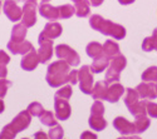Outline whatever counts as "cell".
I'll list each match as a JSON object with an SVG mask.
<instances>
[{
	"label": "cell",
	"instance_id": "ee69618b",
	"mask_svg": "<svg viewBox=\"0 0 157 139\" xmlns=\"http://www.w3.org/2000/svg\"><path fill=\"white\" fill-rule=\"evenodd\" d=\"M152 38H153V40H155V50L157 52V28L153 30V33H152Z\"/></svg>",
	"mask_w": 157,
	"mask_h": 139
},
{
	"label": "cell",
	"instance_id": "484cf974",
	"mask_svg": "<svg viewBox=\"0 0 157 139\" xmlns=\"http://www.w3.org/2000/svg\"><path fill=\"white\" fill-rule=\"evenodd\" d=\"M123 100H124L126 107L127 108H131L133 104H136L138 100H140V95H138V93H137L136 89H132V88H127L126 92H124Z\"/></svg>",
	"mask_w": 157,
	"mask_h": 139
},
{
	"label": "cell",
	"instance_id": "681fc988",
	"mask_svg": "<svg viewBox=\"0 0 157 139\" xmlns=\"http://www.w3.org/2000/svg\"><path fill=\"white\" fill-rule=\"evenodd\" d=\"M48 2H50V0H42V3H48Z\"/></svg>",
	"mask_w": 157,
	"mask_h": 139
},
{
	"label": "cell",
	"instance_id": "277c9868",
	"mask_svg": "<svg viewBox=\"0 0 157 139\" xmlns=\"http://www.w3.org/2000/svg\"><path fill=\"white\" fill-rule=\"evenodd\" d=\"M126 65H127V59L124 55L118 54L114 58H112L109 61V67L107 69V73H106L104 82L107 84L118 83V80L121 78V71L126 68Z\"/></svg>",
	"mask_w": 157,
	"mask_h": 139
},
{
	"label": "cell",
	"instance_id": "f1b7e54d",
	"mask_svg": "<svg viewBox=\"0 0 157 139\" xmlns=\"http://www.w3.org/2000/svg\"><path fill=\"white\" fill-rule=\"evenodd\" d=\"M141 78L143 82L157 83V67H150L142 73Z\"/></svg>",
	"mask_w": 157,
	"mask_h": 139
},
{
	"label": "cell",
	"instance_id": "11a10c76",
	"mask_svg": "<svg viewBox=\"0 0 157 139\" xmlns=\"http://www.w3.org/2000/svg\"><path fill=\"white\" fill-rule=\"evenodd\" d=\"M0 2H3V0H0Z\"/></svg>",
	"mask_w": 157,
	"mask_h": 139
},
{
	"label": "cell",
	"instance_id": "ba28073f",
	"mask_svg": "<svg viewBox=\"0 0 157 139\" xmlns=\"http://www.w3.org/2000/svg\"><path fill=\"white\" fill-rule=\"evenodd\" d=\"M36 3L35 2H28L23 5V16H21V24L27 28H32L36 23Z\"/></svg>",
	"mask_w": 157,
	"mask_h": 139
},
{
	"label": "cell",
	"instance_id": "30bf717a",
	"mask_svg": "<svg viewBox=\"0 0 157 139\" xmlns=\"http://www.w3.org/2000/svg\"><path fill=\"white\" fill-rule=\"evenodd\" d=\"M136 90L143 100H153L157 98V88L156 83L152 82H142L136 86Z\"/></svg>",
	"mask_w": 157,
	"mask_h": 139
},
{
	"label": "cell",
	"instance_id": "bcb514c9",
	"mask_svg": "<svg viewBox=\"0 0 157 139\" xmlns=\"http://www.w3.org/2000/svg\"><path fill=\"white\" fill-rule=\"evenodd\" d=\"M4 109H5V105H4V102L2 99H0V114H2V113L4 112Z\"/></svg>",
	"mask_w": 157,
	"mask_h": 139
},
{
	"label": "cell",
	"instance_id": "3957f363",
	"mask_svg": "<svg viewBox=\"0 0 157 139\" xmlns=\"http://www.w3.org/2000/svg\"><path fill=\"white\" fill-rule=\"evenodd\" d=\"M32 115L28 110H23L13 119L9 124H6L0 133V139H14L17 134L24 129H27L30 124Z\"/></svg>",
	"mask_w": 157,
	"mask_h": 139
},
{
	"label": "cell",
	"instance_id": "9c48e42d",
	"mask_svg": "<svg viewBox=\"0 0 157 139\" xmlns=\"http://www.w3.org/2000/svg\"><path fill=\"white\" fill-rule=\"evenodd\" d=\"M3 11L10 21H19L23 16V9L18 5V0H4Z\"/></svg>",
	"mask_w": 157,
	"mask_h": 139
},
{
	"label": "cell",
	"instance_id": "83f0119b",
	"mask_svg": "<svg viewBox=\"0 0 157 139\" xmlns=\"http://www.w3.org/2000/svg\"><path fill=\"white\" fill-rule=\"evenodd\" d=\"M150 124H151V120H150L146 115L137 117L136 120H135V125H136V129H137V134L146 132V130L148 129V127H150Z\"/></svg>",
	"mask_w": 157,
	"mask_h": 139
},
{
	"label": "cell",
	"instance_id": "4dcf8cb0",
	"mask_svg": "<svg viewBox=\"0 0 157 139\" xmlns=\"http://www.w3.org/2000/svg\"><path fill=\"white\" fill-rule=\"evenodd\" d=\"M27 110L29 112V114L33 115V117H40L43 113L45 112L44 108H43V105H42L40 103H38V102H33V103H30V104L28 105Z\"/></svg>",
	"mask_w": 157,
	"mask_h": 139
},
{
	"label": "cell",
	"instance_id": "1f68e13d",
	"mask_svg": "<svg viewBox=\"0 0 157 139\" xmlns=\"http://www.w3.org/2000/svg\"><path fill=\"white\" fill-rule=\"evenodd\" d=\"M71 97H72V86L71 85L62 86L54 94V98H59V99H64V100H69Z\"/></svg>",
	"mask_w": 157,
	"mask_h": 139
},
{
	"label": "cell",
	"instance_id": "ffe728a7",
	"mask_svg": "<svg viewBox=\"0 0 157 139\" xmlns=\"http://www.w3.org/2000/svg\"><path fill=\"white\" fill-rule=\"evenodd\" d=\"M75 9V15L78 18H87L90 14V8H89V0H79V2L74 3Z\"/></svg>",
	"mask_w": 157,
	"mask_h": 139
},
{
	"label": "cell",
	"instance_id": "c3c4849f",
	"mask_svg": "<svg viewBox=\"0 0 157 139\" xmlns=\"http://www.w3.org/2000/svg\"><path fill=\"white\" fill-rule=\"evenodd\" d=\"M28 2H35L36 3V0H18V3H28Z\"/></svg>",
	"mask_w": 157,
	"mask_h": 139
},
{
	"label": "cell",
	"instance_id": "7a4b0ae2",
	"mask_svg": "<svg viewBox=\"0 0 157 139\" xmlns=\"http://www.w3.org/2000/svg\"><path fill=\"white\" fill-rule=\"evenodd\" d=\"M71 65L64 60H57L49 64L47 69L45 80L52 88H60L63 84L69 82Z\"/></svg>",
	"mask_w": 157,
	"mask_h": 139
},
{
	"label": "cell",
	"instance_id": "7402d4cb",
	"mask_svg": "<svg viewBox=\"0 0 157 139\" xmlns=\"http://www.w3.org/2000/svg\"><path fill=\"white\" fill-rule=\"evenodd\" d=\"M27 27H24L23 24H17L11 29V42H24L25 36H27Z\"/></svg>",
	"mask_w": 157,
	"mask_h": 139
},
{
	"label": "cell",
	"instance_id": "8fae6325",
	"mask_svg": "<svg viewBox=\"0 0 157 139\" xmlns=\"http://www.w3.org/2000/svg\"><path fill=\"white\" fill-rule=\"evenodd\" d=\"M113 127L117 132H120L123 135H129V134H137V129L135 123L128 122L123 117H117L113 120Z\"/></svg>",
	"mask_w": 157,
	"mask_h": 139
},
{
	"label": "cell",
	"instance_id": "d590c367",
	"mask_svg": "<svg viewBox=\"0 0 157 139\" xmlns=\"http://www.w3.org/2000/svg\"><path fill=\"white\" fill-rule=\"evenodd\" d=\"M13 83L10 80H6V79H0V99H3L5 95H6V92H8V88L11 86Z\"/></svg>",
	"mask_w": 157,
	"mask_h": 139
},
{
	"label": "cell",
	"instance_id": "b9f144b4",
	"mask_svg": "<svg viewBox=\"0 0 157 139\" xmlns=\"http://www.w3.org/2000/svg\"><path fill=\"white\" fill-rule=\"evenodd\" d=\"M34 139H49V137L44 132H36L34 134Z\"/></svg>",
	"mask_w": 157,
	"mask_h": 139
},
{
	"label": "cell",
	"instance_id": "603a6c76",
	"mask_svg": "<svg viewBox=\"0 0 157 139\" xmlns=\"http://www.w3.org/2000/svg\"><path fill=\"white\" fill-rule=\"evenodd\" d=\"M86 53L89 58H92V59H97L99 57L103 55V45L99 44L98 42H92V43H89L86 48Z\"/></svg>",
	"mask_w": 157,
	"mask_h": 139
},
{
	"label": "cell",
	"instance_id": "e0dca14e",
	"mask_svg": "<svg viewBox=\"0 0 157 139\" xmlns=\"http://www.w3.org/2000/svg\"><path fill=\"white\" fill-rule=\"evenodd\" d=\"M126 89L123 88L122 84L120 83H113L108 86V92H107V98L106 100H108L109 103H117L121 99V97L124 94Z\"/></svg>",
	"mask_w": 157,
	"mask_h": 139
},
{
	"label": "cell",
	"instance_id": "ac0fdd59",
	"mask_svg": "<svg viewBox=\"0 0 157 139\" xmlns=\"http://www.w3.org/2000/svg\"><path fill=\"white\" fill-rule=\"evenodd\" d=\"M108 85L106 82H97L92 89V98L94 100H106L107 92H108Z\"/></svg>",
	"mask_w": 157,
	"mask_h": 139
},
{
	"label": "cell",
	"instance_id": "cb8c5ba5",
	"mask_svg": "<svg viewBox=\"0 0 157 139\" xmlns=\"http://www.w3.org/2000/svg\"><path fill=\"white\" fill-rule=\"evenodd\" d=\"M88 124L93 130L101 132L103 129H106L107 120L103 118V115H90L89 119H88Z\"/></svg>",
	"mask_w": 157,
	"mask_h": 139
},
{
	"label": "cell",
	"instance_id": "60d3db41",
	"mask_svg": "<svg viewBox=\"0 0 157 139\" xmlns=\"http://www.w3.org/2000/svg\"><path fill=\"white\" fill-rule=\"evenodd\" d=\"M6 75H8L6 65H0V79H5Z\"/></svg>",
	"mask_w": 157,
	"mask_h": 139
},
{
	"label": "cell",
	"instance_id": "6da1fadb",
	"mask_svg": "<svg viewBox=\"0 0 157 139\" xmlns=\"http://www.w3.org/2000/svg\"><path fill=\"white\" fill-rule=\"evenodd\" d=\"M89 25H90V28H93L94 30L102 33L103 35L112 36L116 40H121L126 36L124 27H122L121 24H117L111 20L104 19L98 14H94L89 18Z\"/></svg>",
	"mask_w": 157,
	"mask_h": 139
},
{
	"label": "cell",
	"instance_id": "836d02e7",
	"mask_svg": "<svg viewBox=\"0 0 157 139\" xmlns=\"http://www.w3.org/2000/svg\"><path fill=\"white\" fill-rule=\"evenodd\" d=\"M104 114V105L101 100H96L90 108V115H103Z\"/></svg>",
	"mask_w": 157,
	"mask_h": 139
},
{
	"label": "cell",
	"instance_id": "f546056e",
	"mask_svg": "<svg viewBox=\"0 0 157 139\" xmlns=\"http://www.w3.org/2000/svg\"><path fill=\"white\" fill-rule=\"evenodd\" d=\"M58 8H59L60 19H69V18H72L75 14V9L71 4H64V5H60Z\"/></svg>",
	"mask_w": 157,
	"mask_h": 139
},
{
	"label": "cell",
	"instance_id": "e575fe53",
	"mask_svg": "<svg viewBox=\"0 0 157 139\" xmlns=\"http://www.w3.org/2000/svg\"><path fill=\"white\" fill-rule=\"evenodd\" d=\"M142 49L145 50V52H152V50H155V40H153L152 35L145 38V40L142 43Z\"/></svg>",
	"mask_w": 157,
	"mask_h": 139
},
{
	"label": "cell",
	"instance_id": "f6af8a7d",
	"mask_svg": "<svg viewBox=\"0 0 157 139\" xmlns=\"http://www.w3.org/2000/svg\"><path fill=\"white\" fill-rule=\"evenodd\" d=\"M135 2H136V0H118V3L121 5H129V4L135 3Z\"/></svg>",
	"mask_w": 157,
	"mask_h": 139
},
{
	"label": "cell",
	"instance_id": "f907efd6",
	"mask_svg": "<svg viewBox=\"0 0 157 139\" xmlns=\"http://www.w3.org/2000/svg\"><path fill=\"white\" fill-rule=\"evenodd\" d=\"M72 2H73V3H77V2H79V0H72Z\"/></svg>",
	"mask_w": 157,
	"mask_h": 139
},
{
	"label": "cell",
	"instance_id": "d6a6232c",
	"mask_svg": "<svg viewBox=\"0 0 157 139\" xmlns=\"http://www.w3.org/2000/svg\"><path fill=\"white\" fill-rule=\"evenodd\" d=\"M63 135H64V130L58 124L54 125V127H52L50 130L48 132L49 139H63Z\"/></svg>",
	"mask_w": 157,
	"mask_h": 139
},
{
	"label": "cell",
	"instance_id": "f35d334b",
	"mask_svg": "<svg viewBox=\"0 0 157 139\" xmlns=\"http://www.w3.org/2000/svg\"><path fill=\"white\" fill-rule=\"evenodd\" d=\"M69 83L73 84V85L78 83V71L77 70H71V73H69Z\"/></svg>",
	"mask_w": 157,
	"mask_h": 139
},
{
	"label": "cell",
	"instance_id": "7c38bea8",
	"mask_svg": "<svg viewBox=\"0 0 157 139\" xmlns=\"http://www.w3.org/2000/svg\"><path fill=\"white\" fill-rule=\"evenodd\" d=\"M54 110L58 120H67L72 113V108L68 103V100L59 98H54Z\"/></svg>",
	"mask_w": 157,
	"mask_h": 139
},
{
	"label": "cell",
	"instance_id": "f5cc1de1",
	"mask_svg": "<svg viewBox=\"0 0 157 139\" xmlns=\"http://www.w3.org/2000/svg\"><path fill=\"white\" fill-rule=\"evenodd\" d=\"M21 139H29V138H21Z\"/></svg>",
	"mask_w": 157,
	"mask_h": 139
},
{
	"label": "cell",
	"instance_id": "44dd1931",
	"mask_svg": "<svg viewBox=\"0 0 157 139\" xmlns=\"http://www.w3.org/2000/svg\"><path fill=\"white\" fill-rule=\"evenodd\" d=\"M103 54L109 59L114 58L116 55L121 54L120 53V45L113 40H106V43L103 44Z\"/></svg>",
	"mask_w": 157,
	"mask_h": 139
},
{
	"label": "cell",
	"instance_id": "9a60e30c",
	"mask_svg": "<svg viewBox=\"0 0 157 139\" xmlns=\"http://www.w3.org/2000/svg\"><path fill=\"white\" fill-rule=\"evenodd\" d=\"M39 14H40L44 19L47 20H50V21H54V20H58L60 19V15H59V8L58 6H52L50 4L48 3H42L39 5Z\"/></svg>",
	"mask_w": 157,
	"mask_h": 139
},
{
	"label": "cell",
	"instance_id": "5bb4252c",
	"mask_svg": "<svg viewBox=\"0 0 157 139\" xmlns=\"http://www.w3.org/2000/svg\"><path fill=\"white\" fill-rule=\"evenodd\" d=\"M6 48L11 52L13 55H25L27 53H29L30 50L34 49L33 44L28 40H24V42H9Z\"/></svg>",
	"mask_w": 157,
	"mask_h": 139
},
{
	"label": "cell",
	"instance_id": "7dc6e473",
	"mask_svg": "<svg viewBox=\"0 0 157 139\" xmlns=\"http://www.w3.org/2000/svg\"><path fill=\"white\" fill-rule=\"evenodd\" d=\"M117 139H141L140 137H135V135H132V137H121V138H117Z\"/></svg>",
	"mask_w": 157,
	"mask_h": 139
},
{
	"label": "cell",
	"instance_id": "816d5d0a",
	"mask_svg": "<svg viewBox=\"0 0 157 139\" xmlns=\"http://www.w3.org/2000/svg\"><path fill=\"white\" fill-rule=\"evenodd\" d=\"M0 10H2V2H0Z\"/></svg>",
	"mask_w": 157,
	"mask_h": 139
},
{
	"label": "cell",
	"instance_id": "d4e9b609",
	"mask_svg": "<svg viewBox=\"0 0 157 139\" xmlns=\"http://www.w3.org/2000/svg\"><path fill=\"white\" fill-rule=\"evenodd\" d=\"M146 104H147V100H138L136 104H133L131 108H128L129 113L132 114L135 118L137 117H143L147 114V108H146Z\"/></svg>",
	"mask_w": 157,
	"mask_h": 139
},
{
	"label": "cell",
	"instance_id": "db71d44e",
	"mask_svg": "<svg viewBox=\"0 0 157 139\" xmlns=\"http://www.w3.org/2000/svg\"><path fill=\"white\" fill-rule=\"evenodd\" d=\"M156 88H157V83H156Z\"/></svg>",
	"mask_w": 157,
	"mask_h": 139
},
{
	"label": "cell",
	"instance_id": "ab89813d",
	"mask_svg": "<svg viewBox=\"0 0 157 139\" xmlns=\"http://www.w3.org/2000/svg\"><path fill=\"white\" fill-rule=\"evenodd\" d=\"M81 139H97V135L89 130H86L81 134Z\"/></svg>",
	"mask_w": 157,
	"mask_h": 139
},
{
	"label": "cell",
	"instance_id": "7bdbcfd3",
	"mask_svg": "<svg viewBox=\"0 0 157 139\" xmlns=\"http://www.w3.org/2000/svg\"><path fill=\"white\" fill-rule=\"evenodd\" d=\"M103 2H104V0H89L90 5H93V6H99Z\"/></svg>",
	"mask_w": 157,
	"mask_h": 139
},
{
	"label": "cell",
	"instance_id": "52a82bcc",
	"mask_svg": "<svg viewBox=\"0 0 157 139\" xmlns=\"http://www.w3.org/2000/svg\"><path fill=\"white\" fill-rule=\"evenodd\" d=\"M38 43H39V50H38L39 61L42 64H45L53 57V40L48 39V38H45L42 34H39Z\"/></svg>",
	"mask_w": 157,
	"mask_h": 139
},
{
	"label": "cell",
	"instance_id": "2e32d148",
	"mask_svg": "<svg viewBox=\"0 0 157 139\" xmlns=\"http://www.w3.org/2000/svg\"><path fill=\"white\" fill-rule=\"evenodd\" d=\"M62 31H63V28L62 25L57 21H49L45 24L44 27V30L40 33L42 35H44L45 38H48V39H57V38H59L62 35Z\"/></svg>",
	"mask_w": 157,
	"mask_h": 139
},
{
	"label": "cell",
	"instance_id": "8d00e7d4",
	"mask_svg": "<svg viewBox=\"0 0 157 139\" xmlns=\"http://www.w3.org/2000/svg\"><path fill=\"white\" fill-rule=\"evenodd\" d=\"M146 108H147V114H148V117L156 119V118H157V103L148 102V100H147Z\"/></svg>",
	"mask_w": 157,
	"mask_h": 139
},
{
	"label": "cell",
	"instance_id": "4fadbf2b",
	"mask_svg": "<svg viewBox=\"0 0 157 139\" xmlns=\"http://www.w3.org/2000/svg\"><path fill=\"white\" fill-rule=\"evenodd\" d=\"M39 57H38V52L35 49L30 50L29 53H27L25 55H23L21 60H20V67L23 70H27V71H32L34 70L38 64H39Z\"/></svg>",
	"mask_w": 157,
	"mask_h": 139
},
{
	"label": "cell",
	"instance_id": "74e56055",
	"mask_svg": "<svg viewBox=\"0 0 157 139\" xmlns=\"http://www.w3.org/2000/svg\"><path fill=\"white\" fill-rule=\"evenodd\" d=\"M9 61H10V57L4 50H0V65H6Z\"/></svg>",
	"mask_w": 157,
	"mask_h": 139
},
{
	"label": "cell",
	"instance_id": "4316f807",
	"mask_svg": "<svg viewBox=\"0 0 157 139\" xmlns=\"http://www.w3.org/2000/svg\"><path fill=\"white\" fill-rule=\"evenodd\" d=\"M56 114H53L52 112H48V110H45L43 114L39 117V119H40V123L43 124V125H45V127H54V125H57L58 123V120H56Z\"/></svg>",
	"mask_w": 157,
	"mask_h": 139
},
{
	"label": "cell",
	"instance_id": "8992f818",
	"mask_svg": "<svg viewBox=\"0 0 157 139\" xmlns=\"http://www.w3.org/2000/svg\"><path fill=\"white\" fill-rule=\"evenodd\" d=\"M89 65H83L78 70V82L79 88L84 94H92L93 89V74Z\"/></svg>",
	"mask_w": 157,
	"mask_h": 139
},
{
	"label": "cell",
	"instance_id": "5b68a950",
	"mask_svg": "<svg viewBox=\"0 0 157 139\" xmlns=\"http://www.w3.org/2000/svg\"><path fill=\"white\" fill-rule=\"evenodd\" d=\"M56 55L60 59V60H64L67 61L68 64L73 68L78 67L81 63V57L78 54L75 50H73L69 45L67 44H59L56 46Z\"/></svg>",
	"mask_w": 157,
	"mask_h": 139
},
{
	"label": "cell",
	"instance_id": "d6986e66",
	"mask_svg": "<svg viewBox=\"0 0 157 139\" xmlns=\"http://www.w3.org/2000/svg\"><path fill=\"white\" fill-rule=\"evenodd\" d=\"M109 61H111V59L103 54L102 57H99L97 59H93V64L90 65V69H92V71L96 73V74L102 73L103 70H106L109 67Z\"/></svg>",
	"mask_w": 157,
	"mask_h": 139
}]
</instances>
